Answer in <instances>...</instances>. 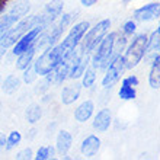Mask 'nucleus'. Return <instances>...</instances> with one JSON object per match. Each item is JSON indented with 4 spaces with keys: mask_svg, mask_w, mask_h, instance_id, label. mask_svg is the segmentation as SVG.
Here are the masks:
<instances>
[{
    "mask_svg": "<svg viewBox=\"0 0 160 160\" xmlns=\"http://www.w3.org/2000/svg\"><path fill=\"white\" fill-rule=\"evenodd\" d=\"M115 38H117V32H111L106 34L102 41L99 42V45L96 47V50L92 52L90 57V63H92L93 68H106V66L109 64V61L114 58V44Z\"/></svg>",
    "mask_w": 160,
    "mask_h": 160,
    "instance_id": "nucleus-1",
    "label": "nucleus"
},
{
    "mask_svg": "<svg viewBox=\"0 0 160 160\" xmlns=\"http://www.w3.org/2000/svg\"><path fill=\"white\" fill-rule=\"evenodd\" d=\"M38 25L41 26V28H44V26L41 25V15H31V16L22 18L21 21L16 22L8 32L4 34V37L0 39V44H3L4 47L9 48V47L13 45L18 39L21 38L25 32H28L31 28L38 26ZM44 29H45V28H44Z\"/></svg>",
    "mask_w": 160,
    "mask_h": 160,
    "instance_id": "nucleus-2",
    "label": "nucleus"
},
{
    "mask_svg": "<svg viewBox=\"0 0 160 160\" xmlns=\"http://www.w3.org/2000/svg\"><path fill=\"white\" fill-rule=\"evenodd\" d=\"M63 60L61 57V48H60V44H55V45L50 47V48H45L44 52L39 55L37 61L34 64V68L38 76H45L50 72H52L55 68V66Z\"/></svg>",
    "mask_w": 160,
    "mask_h": 160,
    "instance_id": "nucleus-3",
    "label": "nucleus"
},
{
    "mask_svg": "<svg viewBox=\"0 0 160 160\" xmlns=\"http://www.w3.org/2000/svg\"><path fill=\"white\" fill-rule=\"evenodd\" d=\"M111 28V21L109 19H103V21L98 22L96 25L93 26V28H89L86 31V34L83 35V38H82V50L84 52H89V54H92L93 51L96 50V47L99 45V42L102 41V38L108 34V31Z\"/></svg>",
    "mask_w": 160,
    "mask_h": 160,
    "instance_id": "nucleus-4",
    "label": "nucleus"
},
{
    "mask_svg": "<svg viewBox=\"0 0 160 160\" xmlns=\"http://www.w3.org/2000/svg\"><path fill=\"white\" fill-rule=\"evenodd\" d=\"M147 35L146 34H138L132 41L130 42L128 48L125 50V55L124 57V64L125 68L131 70V68L137 67V64L141 61V58L146 54V45H147Z\"/></svg>",
    "mask_w": 160,
    "mask_h": 160,
    "instance_id": "nucleus-5",
    "label": "nucleus"
},
{
    "mask_svg": "<svg viewBox=\"0 0 160 160\" xmlns=\"http://www.w3.org/2000/svg\"><path fill=\"white\" fill-rule=\"evenodd\" d=\"M89 28H90V23H89L88 21L79 22V23H76L74 26H72V29H70L68 35L63 39V42L60 44L63 60L67 58L68 55L73 52V50L79 45L80 41H82V38H83V35L86 34V31H88Z\"/></svg>",
    "mask_w": 160,
    "mask_h": 160,
    "instance_id": "nucleus-6",
    "label": "nucleus"
},
{
    "mask_svg": "<svg viewBox=\"0 0 160 160\" xmlns=\"http://www.w3.org/2000/svg\"><path fill=\"white\" fill-rule=\"evenodd\" d=\"M105 76L102 79V86L105 89H111L119 79L121 74L125 70V64H124V57L121 54L114 55V58L109 61V64L105 68Z\"/></svg>",
    "mask_w": 160,
    "mask_h": 160,
    "instance_id": "nucleus-7",
    "label": "nucleus"
},
{
    "mask_svg": "<svg viewBox=\"0 0 160 160\" xmlns=\"http://www.w3.org/2000/svg\"><path fill=\"white\" fill-rule=\"evenodd\" d=\"M42 31H44V28H41V26H34V28H31L28 32H25V34L22 35L21 38L18 39L15 44H13V55H19L22 54L23 51H26L28 48H29L31 45H34L35 41H37V38H38V35L41 34Z\"/></svg>",
    "mask_w": 160,
    "mask_h": 160,
    "instance_id": "nucleus-8",
    "label": "nucleus"
},
{
    "mask_svg": "<svg viewBox=\"0 0 160 160\" xmlns=\"http://www.w3.org/2000/svg\"><path fill=\"white\" fill-rule=\"evenodd\" d=\"M63 8H64L63 0H51L50 3H47L44 12L41 13V25L47 29L51 23H54L55 19L61 16Z\"/></svg>",
    "mask_w": 160,
    "mask_h": 160,
    "instance_id": "nucleus-9",
    "label": "nucleus"
},
{
    "mask_svg": "<svg viewBox=\"0 0 160 160\" xmlns=\"http://www.w3.org/2000/svg\"><path fill=\"white\" fill-rule=\"evenodd\" d=\"M160 15V3L154 2V3L144 4L141 8L134 10V19L140 22H150L157 19Z\"/></svg>",
    "mask_w": 160,
    "mask_h": 160,
    "instance_id": "nucleus-10",
    "label": "nucleus"
},
{
    "mask_svg": "<svg viewBox=\"0 0 160 160\" xmlns=\"http://www.w3.org/2000/svg\"><path fill=\"white\" fill-rule=\"evenodd\" d=\"M111 124H112V115H111V111L103 108L95 115L93 118V128L98 131V132H105V131L109 130Z\"/></svg>",
    "mask_w": 160,
    "mask_h": 160,
    "instance_id": "nucleus-11",
    "label": "nucleus"
},
{
    "mask_svg": "<svg viewBox=\"0 0 160 160\" xmlns=\"http://www.w3.org/2000/svg\"><path fill=\"white\" fill-rule=\"evenodd\" d=\"M101 148V140L96 135H88L80 144V152L84 157H93L96 156Z\"/></svg>",
    "mask_w": 160,
    "mask_h": 160,
    "instance_id": "nucleus-12",
    "label": "nucleus"
},
{
    "mask_svg": "<svg viewBox=\"0 0 160 160\" xmlns=\"http://www.w3.org/2000/svg\"><path fill=\"white\" fill-rule=\"evenodd\" d=\"M82 92V84L80 83H72L68 86H64L61 90V102L64 105H72L73 102H76Z\"/></svg>",
    "mask_w": 160,
    "mask_h": 160,
    "instance_id": "nucleus-13",
    "label": "nucleus"
},
{
    "mask_svg": "<svg viewBox=\"0 0 160 160\" xmlns=\"http://www.w3.org/2000/svg\"><path fill=\"white\" fill-rule=\"evenodd\" d=\"M93 111H95V103L90 99H88V101L82 102L76 108V111H74V119L77 122H86L93 115Z\"/></svg>",
    "mask_w": 160,
    "mask_h": 160,
    "instance_id": "nucleus-14",
    "label": "nucleus"
},
{
    "mask_svg": "<svg viewBox=\"0 0 160 160\" xmlns=\"http://www.w3.org/2000/svg\"><path fill=\"white\" fill-rule=\"evenodd\" d=\"M72 143H73V137L68 131H60L57 135V141H55V150L58 152V154L66 156L67 152L72 148Z\"/></svg>",
    "mask_w": 160,
    "mask_h": 160,
    "instance_id": "nucleus-15",
    "label": "nucleus"
},
{
    "mask_svg": "<svg viewBox=\"0 0 160 160\" xmlns=\"http://www.w3.org/2000/svg\"><path fill=\"white\" fill-rule=\"evenodd\" d=\"M148 83L152 89H159L160 86V55L154 54V60H153L152 68H150V74H148Z\"/></svg>",
    "mask_w": 160,
    "mask_h": 160,
    "instance_id": "nucleus-16",
    "label": "nucleus"
},
{
    "mask_svg": "<svg viewBox=\"0 0 160 160\" xmlns=\"http://www.w3.org/2000/svg\"><path fill=\"white\" fill-rule=\"evenodd\" d=\"M35 54H37V48H35V44H34V45H31L26 51H23L22 54L18 55L16 67L19 68V70H25L29 64H32Z\"/></svg>",
    "mask_w": 160,
    "mask_h": 160,
    "instance_id": "nucleus-17",
    "label": "nucleus"
},
{
    "mask_svg": "<svg viewBox=\"0 0 160 160\" xmlns=\"http://www.w3.org/2000/svg\"><path fill=\"white\" fill-rule=\"evenodd\" d=\"M19 86H21L19 77H16L15 74H9V76L4 77L3 83H2V90L4 93H8V95H12L19 89Z\"/></svg>",
    "mask_w": 160,
    "mask_h": 160,
    "instance_id": "nucleus-18",
    "label": "nucleus"
},
{
    "mask_svg": "<svg viewBox=\"0 0 160 160\" xmlns=\"http://www.w3.org/2000/svg\"><path fill=\"white\" fill-rule=\"evenodd\" d=\"M118 95H119V98H121L122 101H132V99H135V96H137L135 86L130 84L125 79H124L122 80V83H121V88H119Z\"/></svg>",
    "mask_w": 160,
    "mask_h": 160,
    "instance_id": "nucleus-19",
    "label": "nucleus"
},
{
    "mask_svg": "<svg viewBox=\"0 0 160 160\" xmlns=\"http://www.w3.org/2000/svg\"><path fill=\"white\" fill-rule=\"evenodd\" d=\"M42 117V111H41V106L37 105V103H32L26 108L25 111V118L26 121L29 124H37V122L41 119Z\"/></svg>",
    "mask_w": 160,
    "mask_h": 160,
    "instance_id": "nucleus-20",
    "label": "nucleus"
},
{
    "mask_svg": "<svg viewBox=\"0 0 160 160\" xmlns=\"http://www.w3.org/2000/svg\"><path fill=\"white\" fill-rule=\"evenodd\" d=\"M160 47V29L156 28L153 31L150 38H147V45H146V52H157Z\"/></svg>",
    "mask_w": 160,
    "mask_h": 160,
    "instance_id": "nucleus-21",
    "label": "nucleus"
},
{
    "mask_svg": "<svg viewBox=\"0 0 160 160\" xmlns=\"http://www.w3.org/2000/svg\"><path fill=\"white\" fill-rule=\"evenodd\" d=\"M82 77V88H92L96 80V68H86Z\"/></svg>",
    "mask_w": 160,
    "mask_h": 160,
    "instance_id": "nucleus-22",
    "label": "nucleus"
},
{
    "mask_svg": "<svg viewBox=\"0 0 160 160\" xmlns=\"http://www.w3.org/2000/svg\"><path fill=\"white\" fill-rule=\"evenodd\" d=\"M54 147H51V146H42V147L38 148V152L35 154V159L37 160H48V159H52L54 157Z\"/></svg>",
    "mask_w": 160,
    "mask_h": 160,
    "instance_id": "nucleus-23",
    "label": "nucleus"
},
{
    "mask_svg": "<svg viewBox=\"0 0 160 160\" xmlns=\"http://www.w3.org/2000/svg\"><path fill=\"white\" fill-rule=\"evenodd\" d=\"M22 141V135L19 131H12L9 137H6V150H12Z\"/></svg>",
    "mask_w": 160,
    "mask_h": 160,
    "instance_id": "nucleus-24",
    "label": "nucleus"
},
{
    "mask_svg": "<svg viewBox=\"0 0 160 160\" xmlns=\"http://www.w3.org/2000/svg\"><path fill=\"white\" fill-rule=\"evenodd\" d=\"M37 76H38V74L35 72L34 64H29V66L23 70V82H25V83H28V84L32 83V82L37 79Z\"/></svg>",
    "mask_w": 160,
    "mask_h": 160,
    "instance_id": "nucleus-25",
    "label": "nucleus"
},
{
    "mask_svg": "<svg viewBox=\"0 0 160 160\" xmlns=\"http://www.w3.org/2000/svg\"><path fill=\"white\" fill-rule=\"evenodd\" d=\"M135 29H137V23H135L132 19L131 21H127L124 25H122V32L125 35H132L135 32Z\"/></svg>",
    "mask_w": 160,
    "mask_h": 160,
    "instance_id": "nucleus-26",
    "label": "nucleus"
},
{
    "mask_svg": "<svg viewBox=\"0 0 160 160\" xmlns=\"http://www.w3.org/2000/svg\"><path fill=\"white\" fill-rule=\"evenodd\" d=\"M32 156H34L32 148L26 147V148H23L22 152L18 153V154H16V159H19V160H29V159H32Z\"/></svg>",
    "mask_w": 160,
    "mask_h": 160,
    "instance_id": "nucleus-27",
    "label": "nucleus"
},
{
    "mask_svg": "<svg viewBox=\"0 0 160 160\" xmlns=\"http://www.w3.org/2000/svg\"><path fill=\"white\" fill-rule=\"evenodd\" d=\"M4 148H6V135L0 132V152H3Z\"/></svg>",
    "mask_w": 160,
    "mask_h": 160,
    "instance_id": "nucleus-28",
    "label": "nucleus"
},
{
    "mask_svg": "<svg viewBox=\"0 0 160 160\" xmlns=\"http://www.w3.org/2000/svg\"><path fill=\"white\" fill-rule=\"evenodd\" d=\"M96 2H98V0H80L82 6H84V8H90V6H93Z\"/></svg>",
    "mask_w": 160,
    "mask_h": 160,
    "instance_id": "nucleus-29",
    "label": "nucleus"
},
{
    "mask_svg": "<svg viewBox=\"0 0 160 160\" xmlns=\"http://www.w3.org/2000/svg\"><path fill=\"white\" fill-rule=\"evenodd\" d=\"M6 51H8V47H4L3 44H0V63H2V58L6 55Z\"/></svg>",
    "mask_w": 160,
    "mask_h": 160,
    "instance_id": "nucleus-30",
    "label": "nucleus"
},
{
    "mask_svg": "<svg viewBox=\"0 0 160 160\" xmlns=\"http://www.w3.org/2000/svg\"><path fill=\"white\" fill-rule=\"evenodd\" d=\"M9 0H0V13L4 10V8H6V4H8Z\"/></svg>",
    "mask_w": 160,
    "mask_h": 160,
    "instance_id": "nucleus-31",
    "label": "nucleus"
},
{
    "mask_svg": "<svg viewBox=\"0 0 160 160\" xmlns=\"http://www.w3.org/2000/svg\"><path fill=\"white\" fill-rule=\"evenodd\" d=\"M2 109H3V106H2V102H0V114H2Z\"/></svg>",
    "mask_w": 160,
    "mask_h": 160,
    "instance_id": "nucleus-32",
    "label": "nucleus"
},
{
    "mask_svg": "<svg viewBox=\"0 0 160 160\" xmlns=\"http://www.w3.org/2000/svg\"><path fill=\"white\" fill-rule=\"evenodd\" d=\"M130 2H132V0H124V3H130Z\"/></svg>",
    "mask_w": 160,
    "mask_h": 160,
    "instance_id": "nucleus-33",
    "label": "nucleus"
},
{
    "mask_svg": "<svg viewBox=\"0 0 160 160\" xmlns=\"http://www.w3.org/2000/svg\"><path fill=\"white\" fill-rule=\"evenodd\" d=\"M0 79H2V77H0Z\"/></svg>",
    "mask_w": 160,
    "mask_h": 160,
    "instance_id": "nucleus-34",
    "label": "nucleus"
}]
</instances>
